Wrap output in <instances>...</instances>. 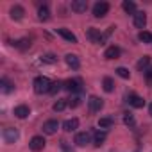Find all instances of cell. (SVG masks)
I'll use <instances>...</instances> for the list:
<instances>
[{
	"instance_id": "1",
	"label": "cell",
	"mask_w": 152,
	"mask_h": 152,
	"mask_svg": "<svg viewBox=\"0 0 152 152\" xmlns=\"http://www.w3.org/2000/svg\"><path fill=\"white\" fill-rule=\"evenodd\" d=\"M50 88H52V83L48 77L45 75H39V77L34 79V91L38 95H43V93H50Z\"/></svg>"
},
{
	"instance_id": "2",
	"label": "cell",
	"mask_w": 152,
	"mask_h": 152,
	"mask_svg": "<svg viewBox=\"0 0 152 152\" xmlns=\"http://www.w3.org/2000/svg\"><path fill=\"white\" fill-rule=\"evenodd\" d=\"M109 11V4L107 2H97L93 6V16L95 18H104Z\"/></svg>"
},
{
	"instance_id": "3",
	"label": "cell",
	"mask_w": 152,
	"mask_h": 152,
	"mask_svg": "<svg viewBox=\"0 0 152 152\" xmlns=\"http://www.w3.org/2000/svg\"><path fill=\"white\" fill-rule=\"evenodd\" d=\"M4 141L6 143H15L18 138H20V134H18V131L15 129V127H7V129H4Z\"/></svg>"
},
{
	"instance_id": "4",
	"label": "cell",
	"mask_w": 152,
	"mask_h": 152,
	"mask_svg": "<svg viewBox=\"0 0 152 152\" xmlns=\"http://www.w3.org/2000/svg\"><path fill=\"white\" fill-rule=\"evenodd\" d=\"M29 147H31L32 152L43 150V148H45V138H43V136H34V138L29 141Z\"/></svg>"
},
{
	"instance_id": "5",
	"label": "cell",
	"mask_w": 152,
	"mask_h": 152,
	"mask_svg": "<svg viewBox=\"0 0 152 152\" xmlns=\"http://www.w3.org/2000/svg\"><path fill=\"white\" fill-rule=\"evenodd\" d=\"M86 36L90 38V41L91 43H104V36L100 34V31L99 29H95V27H91V29H88V32H86Z\"/></svg>"
},
{
	"instance_id": "6",
	"label": "cell",
	"mask_w": 152,
	"mask_h": 152,
	"mask_svg": "<svg viewBox=\"0 0 152 152\" xmlns=\"http://www.w3.org/2000/svg\"><path fill=\"white\" fill-rule=\"evenodd\" d=\"M81 84H83V83H81L79 79H68V81L64 83V88H66L68 91H72V93H79V91L83 90Z\"/></svg>"
},
{
	"instance_id": "7",
	"label": "cell",
	"mask_w": 152,
	"mask_h": 152,
	"mask_svg": "<svg viewBox=\"0 0 152 152\" xmlns=\"http://www.w3.org/2000/svg\"><path fill=\"white\" fill-rule=\"evenodd\" d=\"M102 106H104V102H102V100H100L99 97L91 95V97L88 99V107H90V111L97 113V111H100V109H102Z\"/></svg>"
},
{
	"instance_id": "8",
	"label": "cell",
	"mask_w": 152,
	"mask_h": 152,
	"mask_svg": "<svg viewBox=\"0 0 152 152\" xmlns=\"http://www.w3.org/2000/svg\"><path fill=\"white\" fill-rule=\"evenodd\" d=\"M57 129H59V122L57 120H47L43 124V132L45 134H56Z\"/></svg>"
},
{
	"instance_id": "9",
	"label": "cell",
	"mask_w": 152,
	"mask_h": 152,
	"mask_svg": "<svg viewBox=\"0 0 152 152\" xmlns=\"http://www.w3.org/2000/svg\"><path fill=\"white\" fill-rule=\"evenodd\" d=\"M91 141V134L88 132V131H84V132H77L75 134V143H77L79 147H84V145H88Z\"/></svg>"
},
{
	"instance_id": "10",
	"label": "cell",
	"mask_w": 152,
	"mask_h": 152,
	"mask_svg": "<svg viewBox=\"0 0 152 152\" xmlns=\"http://www.w3.org/2000/svg\"><path fill=\"white\" fill-rule=\"evenodd\" d=\"M86 9H88L86 0H73L72 2V11H75V13H86Z\"/></svg>"
},
{
	"instance_id": "11",
	"label": "cell",
	"mask_w": 152,
	"mask_h": 152,
	"mask_svg": "<svg viewBox=\"0 0 152 152\" xmlns=\"http://www.w3.org/2000/svg\"><path fill=\"white\" fill-rule=\"evenodd\" d=\"M64 61H66V64H68L70 68H73V70H77V68L81 66V61H79V57L75 56V54H66V56H64Z\"/></svg>"
},
{
	"instance_id": "12",
	"label": "cell",
	"mask_w": 152,
	"mask_h": 152,
	"mask_svg": "<svg viewBox=\"0 0 152 152\" xmlns=\"http://www.w3.org/2000/svg\"><path fill=\"white\" fill-rule=\"evenodd\" d=\"M9 15H11V18H13V20H16V22H18V20H22V18H23L25 9H23L22 6H13V7H11V11H9Z\"/></svg>"
},
{
	"instance_id": "13",
	"label": "cell",
	"mask_w": 152,
	"mask_h": 152,
	"mask_svg": "<svg viewBox=\"0 0 152 152\" xmlns=\"http://www.w3.org/2000/svg\"><path fill=\"white\" fill-rule=\"evenodd\" d=\"M132 18H134V25H136L138 29H143V27L147 25V16H145V13L136 11V15H134Z\"/></svg>"
},
{
	"instance_id": "14",
	"label": "cell",
	"mask_w": 152,
	"mask_h": 152,
	"mask_svg": "<svg viewBox=\"0 0 152 152\" xmlns=\"http://www.w3.org/2000/svg\"><path fill=\"white\" fill-rule=\"evenodd\" d=\"M57 34L61 38H64L66 41H70V43H77V36H75L73 32H70L68 29H57Z\"/></svg>"
},
{
	"instance_id": "15",
	"label": "cell",
	"mask_w": 152,
	"mask_h": 152,
	"mask_svg": "<svg viewBox=\"0 0 152 152\" xmlns=\"http://www.w3.org/2000/svg\"><path fill=\"white\" fill-rule=\"evenodd\" d=\"M118 56H120V48H118V47H115V45L107 47V48H106V52H104V57H106V59H116Z\"/></svg>"
},
{
	"instance_id": "16",
	"label": "cell",
	"mask_w": 152,
	"mask_h": 152,
	"mask_svg": "<svg viewBox=\"0 0 152 152\" xmlns=\"http://www.w3.org/2000/svg\"><path fill=\"white\" fill-rule=\"evenodd\" d=\"M29 115H31L29 106H16V107H15V116H16V118H27Z\"/></svg>"
},
{
	"instance_id": "17",
	"label": "cell",
	"mask_w": 152,
	"mask_h": 152,
	"mask_svg": "<svg viewBox=\"0 0 152 152\" xmlns=\"http://www.w3.org/2000/svg\"><path fill=\"white\" fill-rule=\"evenodd\" d=\"M79 127V120L77 118H70V120H66L64 124H63V129L66 131V132H72V131H75Z\"/></svg>"
},
{
	"instance_id": "18",
	"label": "cell",
	"mask_w": 152,
	"mask_h": 152,
	"mask_svg": "<svg viewBox=\"0 0 152 152\" xmlns=\"http://www.w3.org/2000/svg\"><path fill=\"white\" fill-rule=\"evenodd\" d=\"M15 47H16L18 50H22V52H25V50L31 48V39H29V38H22V39L15 41Z\"/></svg>"
},
{
	"instance_id": "19",
	"label": "cell",
	"mask_w": 152,
	"mask_h": 152,
	"mask_svg": "<svg viewBox=\"0 0 152 152\" xmlns=\"http://www.w3.org/2000/svg\"><path fill=\"white\" fill-rule=\"evenodd\" d=\"M129 104L132 106V107H143V104H145V100L140 97V95H129Z\"/></svg>"
},
{
	"instance_id": "20",
	"label": "cell",
	"mask_w": 152,
	"mask_h": 152,
	"mask_svg": "<svg viewBox=\"0 0 152 152\" xmlns=\"http://www.w3.org/2000/svg\"><path fill=\"white\" fill-rule=\"evenodd\" d=\"M0 90H2V93H11L13 90H15V86H13V83L9 81V79H2L0 81Z\"/></svg>"
},
{
	"instance_id": "21",
	"label": "cell",
	"mask_w": 152,
	"mask_h": 152,
	"mask_svg": "<svg viewBox=\"0 0 152 152\" xmlns=\"http://www.w3.org/2000/svg\"><path fill=\"white\" fill-rule=\"evenodd\" d=\"M38 18H39L41 22H47V20L50 18V9H48V6H41V7L38 9Z\"/></svg>"
},
{
	"instance_id": "22",
	"label": "cell",
	"mask_w": 152,
	"mask_h": 152,
	"mask_svg": "<svg viewBox=\"0 0 152 152\" xmlns=\"http://www.w3.org/2000/svg\"><path fill=\"white\" fill-rule=\"evenodd\" d=\"M122 7H124V11L125 13H129V15H136V4L134 2H131V0H125V2L122 4Z\"/></svg>"
},
{
	"instance_id": "23",
	"label": "cell",
	"mask_w": 152,
	"mask_h": 152,
	"mask_svg": "<svg viewBox=\"0 0 152 152\" xmlns=\"http://www.w3.org/2000/svg\"><path fill=\"white\" fill-rule=\"evenodd\" d=\"M148 64H150V57H148V56H143V57H141V59L136 63V68H138L140 72H145Z\"/></svg>"
},
{
	"instance_id": "24",
	"label": "cell",
	"mask_w": 152,
	"mask_h": 152,
	"mask_svg": "<svg viewBox=\"0 0 152 152\" xmlns=\"http://www.w3.org/2000/svg\"><path fill=\"white\" fill-rule=\"evenodd\" d=\"M104 141H106V132H104V131H97L95 136H93V143H95L97 147H100Z\"/></svg>"
},
{
	"instance_id": "25",
	"label": "cell",
	"mask_w": 152,
	"mask_h": 152,
	"mask_svg": "<svg viewBox=\"0 0 152 152\" xmlns=\"http://www.w3.org/2000/svg\"><path fill=\"white\" fill-rule=\"evenodd\" d=\"M104 91H107V93H111V91H115V81L111 79V77H104Z\"/></svg>"
},
{
	"instance_id": "26",
	"label": "cell",
	"mask_w": 152,
	"mask_h": 152,
	"mask_svg": "<svg viewBox=\"0 0 152 152\" xmlns=\"http://www.w3.org/2000/svg\"><path fill=\"white\" fill-rule=\"evenodd\" d=\"M115 124V120L113 118H109V116H106V118H100L99 120V127H102V129H107V127H111Z\"/></svg>"
},
{
	"instance_id": "27",
	"label": "cell",
	"mask_w": 152,
	"mask_h": 152,
	"mask_svg": "<svg viewBox=\"0 0 152 152\" xmlns=\"http://www.w3.org/2000/svg\"><path fill=\"white\" fill-rule=\"evenodd\" d=\"M138 38H140V41H143V43H152V34L147 32V31H141Z\"/></svg>"
},
{
	"instance_id": "28",
	"label": "cell",
	"mask_w": 152,
	"mask_h": 152,
	"mask_svg": "<svg viewBox=\"0 0 152 152\" xmlns=\"http://www.w3.org/2000/svg\"><path fill=\"white\" fill-rule=\"evenodd\" d=\"M66 106H68V102H66V100H57V102L54 104V111H56V113H61Z\"/></svg>"
},
{
	"instance_id": "29",
	"label": "cell",
	"mask_w": 152,
	"mask_h": 152,
	"mask_svg": "<svg viewBox=\"0 0 152 152\" xmlns=\"http://www.w3.org/2000/svg\"><path fill=\"white\" fill-rule=\"evenodd\" d=\"M124 124L129 125V127H134V116H132L131 113H125V115H124Z\"/></svg>"
},
{
	"instance_id": "30",
	"label": "cell",
	"mask_w": 152,
	"mask_h": 152,
	"mask_svg": "<svg viewBox=\"0 0 152 152\" xmlns=\"http://www.w3.org/2000/svg\"><path fill=\"white\" fill-rule=\"evenodd\" d=\"M116 73L120 75L122 79H129V70L127 68H124V66H120V68H116Z\"/></svg>"
},
{
	"instance_id": "31",
	"label": "cell",
	"mask_w": 152,
	"mask_h": 152,
	"mask_svg": "<svg viewBox=\"0 0 152 152\" xmlns=\"http://www.w3.org/2000/svg\"><path fill=\"white\" fill-rule=\"evenodd\" d=\"M61 86H63V83L61 81H56V83H52V88H50V93L52 95H56L59 90H61Z\"/></svg>"
},
{
	"instance_id": "32",
	"label": "cell",
	"mask_w": 152,
	"mask_h": 152,
	"mask_svg": "<svg viewBox=\"0 0 152 152\" xmlns=\"http://www.w3.org/2000/svg\"><path fill=\"white\" fill-rule=\"evenodd\" d=\"M43 61H45V63H50V64H52V63H56L57 59H56V56H54V54H47V56L43 57Z\"/></svg>"
},
{
	"instance_id": "33",
	"label": "cell",
	"mask_w": 152,
	"mask_h": 152,
	"mask_svg": "<svg viewBox=\"0 0 152 152\" xmlns=\"http://www.w3.org/2000/svg\"><path fill=\"white\" fill-rule=\"evenodd\" d=\"M79 104H81V100H79V97H73V99H72V100L68 102V106H70V107H77Z\"/></svg>"
},
{
	"instance_id": "34",
	"label": "cell",
	"mask_w": 152,
	"mask_h": 152,
	"mask_svg": "<svg viewBox=\"0 0 152 152\" xmlns=\"http://www.w3.org/2000/svg\"><path fill=\"white\" fill-rule=\"evenodd\" d=\"M145 77H147V81H148V83L152 84V66L145 70Z\"/></svg>"
},
{
	"instance_id": "35",
	"label": "cell",
	"mask_w": 152,
	"mask_h": 152,
	"mask_svg": "<svg viewBox=\"0 0 152 152\" xmlns=\"http://www.w3.org/2000/svg\"><path fill=\"white\" fill-rule=\"evenodd\" d=\"M148 115H150V116H152V104H150V106H148Z\"/></svg>"
}]
</instances>
